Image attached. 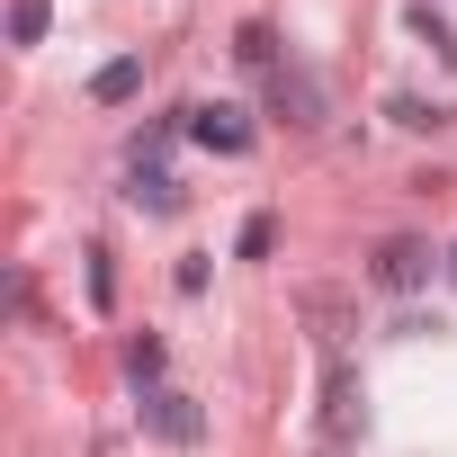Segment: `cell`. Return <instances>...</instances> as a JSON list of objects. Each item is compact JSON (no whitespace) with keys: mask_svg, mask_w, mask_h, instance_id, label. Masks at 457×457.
I'll return each mask as SVG.
<instances>
[{"mask_svg":"<svg viewBox=\"0 0 457 457\" xmlns=\"http://www.w3.org/2000/svg\"><path fill=\"white\" fill-rule=\"evenodd\" d=\"M386 117H395V126H412V135H439V126H457V108H439V99H412V90H395V99H386Z\"/></svg>","mask_w":457,"mask_h":457,"instance_id":"obj_8","label":"cell"},{"mask_svg":"<svg viewBox=\"0 0 457 457\" xmlns=\"http://www.w3.org/2000/svg\"><path fill=\"white\" fill-rule=\"evenodd\" d=\"M179 126H188V135H197L206 153H224V162H234V153H252V144H261V126H252V117L234 108V99H215V108H179Z\"/></svg>","mask_w":457,"mask_h":457,"instance_id":"obj_4","label":"cell"},{"mask_svg":"<svg viewBox=\"0 0 457 457\" xmlns=\"http://www.w3.org/2000/svg\"><path fill=\"white\" fill-rule=\"evenodd\" d=\"M359 421H368V403H359V368H350L341 350H323V448L341 457V448L359 439Z\"/></svg>","mask_w":457,"mask_h":457,"instance_id":"obj_2","label":"cell"},{"mask_svg":"<svg viewBox=\"0 0 457 457\" xmlns=\"http://www.w3.org/2000/svg\"><path fill=\"white\" fill-rule=\"evenodd\" d=\"M135 90H144V54H117V63L90 72V99H99V108H126Z\"/></svg>","mask_w":457,"mask_h":457,"instance_id":"obj_7","label":"cell"},{"mask_svg":"<svg viewBox=\"0 0 457 457\" xmlns=\"http://www.w3.org/2000/svg\"><path fill=\"white\" fill-rule=\"evenodd\" d=\"M135 421H144L153 439H170V448H197V439H206V412H197V403H188L179 386H144Z\"/></svg>","mask_w":457,"mask_h":457,"instance_id":"obj_3","label":"cell"},{"mask_svg":"<svg viewBox=\"0 0 457 457\" xmlns=\"http://www.w3.org/2000/svg\"><path fill=\"white\" fill-rule=\"evenodd\" d=\"M270 243H278V224H270V215H243V234H234V252H243V261H270Z\"/></svg>","mask_w":457,"mask_h":457,"instance_id":"obj_12","label":"cell"},{"mask_svg":"<svg viewBox=\"0 0 457 457\" xmlns=\"http://www.w3.org/2000/svg\"><path fill=\"white\" fill-rule=\"evenodd\" d=\"M412 37L439 54V63H457V37H448V19H430V10H412Z\"/></svg>","mask_w":457,"mask_h":457,"instance_id":"obj_13","label":"cell"},{"mask_svg":"<svg viewBox=\"0 0 457 457\" xmlns=\"http://www.w3.org/2000/svg\"><path fill=\"white\" fill-rule=\"evenodd\" d=\"M270 117H287L296 135H314V126H323V81H314L305 63H287V72H270Z\"/></svg>","mask_w":457,"mask_h":457,"instance_id":"obj_5","label":"cell"},{"mask_svg":"<svg viewBox=\"0 0 457 457\" xmlns=\"http://www.w3.org/2000/svg\"><path fill=\"white\" fill-rule=\"evenodd\" d=\"M439 261H448V252H430L421 234H386V243H377V261H368V278H377L386 296H421Z\"/></svg>","mask_w":457,"mask_h":457,"instance_id":"obj_1","label":"cell"},{"mask_svg":"<svg viewBox=\"0 0 457 457\" xmlns=\"http://www.w3.org/2000/svg\"><path fill=\"white\" fill-rule=\"evenodd\" d=\"M46 19L54 0H10V46H46Z\"/></svg>","mask_w":457,"mask_h":457,"instance_id":"obj_10","label":"cell"},{"mask_svg":"<svg viewBox=\"0 0 457 457\" xmlns=\"http://www.w3.org/2000/svg\"><path fill=\"white\" fill-rule=\"evenodd\" d=\"M439 278H448V287H457V243H448V261H439Z\"/></svg>","mask_w":457,"mask_h":457,"instance_id":"obj_15","label":"cell"},{"mask_svg":"<svg viewBox=\"0 0 457 457\" xmlns=\"http://www.w3.org/2000/svg\"><path fill=\"white\" fill-rule=\"evenodd\" d=\"M126 377H135V386H162V341H153V332L126 341Z\"/></svg>","mask_w":457,"mask_h":457,"instance_id":"obj_11","label":"cell"},{"mask_svg":"<svg viewBox=\"0 0 457 457\" xmlns=\"http://www.w3.org/2000/svg\"><path fill=\"white\" fill-rule=\"evenodd\" d=\"M126 206H144V215H179V179H170L162 162H126Z\"/></svg>","mask_w":457,"mask_h":457,"instance_id":"obj_6","label":"cell"},{"mask_svg":"<svg viewBox=\"0 0 457 457\" xmlns=\"http://www.w3.org/2000/svg\"><path fill=\"white\" fill-rule=\"evenodd\" d=\"M117 296V270H108V252H90V305H108Z\"/></svg>","mask_w":457,"mask_h":457,"instance_id":"obj_14","label":"cell"},{"mask_svg":"<svg viewBox=\"0 0 457 457\" xmlns=\"http://www.w3.org/2000/svg\"><path fill=\"white\" fill-rule=\"evenodd\" d=\"M234 54H243V72H261V81H270V72H287V63H278V37H270L261 19H252V28H234Z\"/></svg>","mask_w":457,"mask_h":457,"instance_id":"obj_9","label":"cell"}]
</instances>
